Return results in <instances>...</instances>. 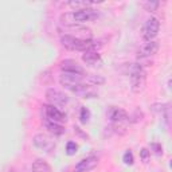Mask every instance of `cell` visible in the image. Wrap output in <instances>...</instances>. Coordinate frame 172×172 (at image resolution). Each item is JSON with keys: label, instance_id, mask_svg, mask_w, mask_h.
<instances>
[{"label": "cell", "instance_id": "cell-1", "mask_svg": "<svg viewBox=\"0 0 172 172\" xmlns=\"http://www.w3.org/2000/svg\"><path fill=\"white\" fill-rule=\"evenodd\" d=\"M97 18V14L94 12V10L90 8H83L79 11H74V12L63 14L61 16V22L65 26H75L78 23H83V22H90Z\"/></svg>", "mask_w": 172, "mask_h": 172}, {"label": "cell", "instance_id": "cell-2", "mask_svg": "<svg viewBox=\"0 0 172 172\" xmlns=\"http://www.w3.org/2000/svg\"><path fill=\"white\" fill-rule=\"evenodd\" d=\"M130 89L134 93H141L147 85V74L141 65H132L130 66Z\"/></svg>", "mask_w": 172, "mask_h": 172}, {"label": "cell", "instance_id": "cell-3", "mask_svg": "<svg viewBox=\"0 0 172 172\" xmlns=\"http://www.w3.org/2000/svg\"><path fill=\"white\" fill-rule=\"evenodd\" d=\"M61 42L66 49L73 50V51H90V49H93L94 45L91 41H85V39H78L70 35H63L61 38Z\"/></svg>", "mask_w": 172, "mask_h": 172}, {"label": "cell", "instance_id": "cell-4", "mask_svg": "<svg viewBox=\"0 0 172 172\" xmlns=\"http://www.w3.org/2000/svg\"><path fill=\"white\" fill-rule=\"evenodd\" d=\"M83 81H87V74H77V73H63L59 77L61 85H63L66 89L69 87L78 85V83H83Z\"/></svg>", "mask_w": 172, "mask_h": 172}, {"label": "cell", "instance_id": "cell-5", "mask_svg": "<svg viewBox=\"0 0 172 172\" xmlns=\"http://www.w3.org/2000/svg\"><path fill=\"white\" fill-rule=\"evenodd\" d=\"M69 90L73 91L74 94H77L81 98H96L98 97V91L96 87L90 86V85H85V83H78L71 87H69Z\"/></svg>", "mask_w": 172, "mask_h": 172}, {"label": "cell", "instance_id": "cell-6", "mask_svg": "<svg viewBox=\"0 0 172 172\" xmlns=\"http://www.w3.org/2000/svg\"><path fill=\"white\" fill-rule=\"evenodd\" d=\"M159 28H160V23H159V19L157 18H151V19L147 20L144 28H142V36H144L145 41L148 42H152V39L155 38L159 32Z\"/></svg>", "mask_w": 172, "mask_h": 172}, {"label": "cell", "instance_id": "cell-7", "mask_svg": "<svg viewBox=\"0 0 172 172\" xmlns=\"http://www.w3.org/2000/svg\"><path fill=\"white\" fill-rule=\"evenodd\" d=\"M32 141H34V145L36 148L42 149V151H45V152H51L55 148V141L51 137L47 136V134H43V133L35 134Z\"/></svg>", "mask_w": 172, "mask_h": 172}, {"label": "cell", "instance_id": "cell-8", "mask_svg": "<svg viewBox=\"0 0 172 172\" xmlns=\"http://www.w3.org/2000/svg\"><path fill=\"white\" fill-rule=\"evenodd\" d=\"M46 98L51 105H54V106H62V105L67 104V101H69L67 96L63 94L62 91L57 90V89H49L47 90L46 91Z\"/></svg>", "mask_w": 172, "mask_h": 172}, {"label": "cell", "instance_id": "cell-9", "mask_svg": "<svg viewBox=\"0 0 172 172\" xmlns=\"http://www.w3.org/2000/svg\"><path fill=\"white\" fill-rule=\"evenodd\" d=\"M109 118H110V121L114 124L116 126L121 125V124H125L128 120V113L124 110L121 108H116V106H112L109 109Z\"/></svg>", "mask_w": 172, "mask_h": 172}, {"label": "cell", "instance_id": "cell-10", "mask_svg": "<svg viewBox=\"0 0 172 172\" xmlns=\"http://www.w3.org/2000/svg\"><path fill=\"white\" fill-rule=\"evenodd\" d=\"M45 112H46V117L53 122L61 124L66 121V114H63L59 109L55 108L54 105H45Z\"/></svg>", "mask_w": 172, "mask_h": 172}, {"label": "cell", "instance_id": "cell-11", "mask_svg": "<svg viewBox=\"0 0 172 172\" xmlns=\"http://www.w3.org/2000/svg\"><path fill=\"white\" fill-rule=\"evenodd\" d=\"M98 164V159L94 156H90V157H86V159L81 160L78 164L75 166L74 168V172H89L91 171L93 168H96Z\"/></svg>", "mask_w": 172, "mask_h": 172}, {"label": "cell", "instance_id": "cell-12", "mask_svg": "<svg viewBox=\"0 0 172 172\" xmlns=\"http://www.w3.org/2000/svg\"><path fill=\"white\" fill-rule=\"evenodd\" d=\"M153 110L160 113V116L163 117V121L167 124V126H171L172 125V110H171L170 105L156 104V105H153Z\"/></svg>", "mask_w": 172, "mask_h": 172}, {"label": "cell", "instance_id": "cell-13", "mask_svg": "<svg viewBox=\"0 0 172 172\" xmlns=\"http://www.w3.org/2000/svg\"><path fill=\"white\" fill-rule=\"evenodd\" d=\"M61 69L63 73H77V74H85L83 69L75 61H71V59H67V61H63L61 65Z\"/></svg>", "mask_w": 172, "mask_h": 172}, {"label": "cell", "instance_id": "cell-14", "mask_svg": "<svg viewBox=\"0 0 172 172\" xmlns=\"http://www.w3.org/2000/svg\"><path fill=\"white\" fill-rule=\"evenodd\" d=\"M157 51H159V43L157 42H148L138 50V55L144 57V58L151 57V55H155Z\"/></svg>", "mask_w": 172, "mask_h": 172}, {"label": "cell", "instance_id": "cell-15", "mask_svg": "<svg viewBox=\"0 0 172 172\" xmlns=\"http://www.w3.org/2000/svg\"><path fill=\"white\" fill-rule=\"evenodd\" d=\"M82 61L85 62V63H87V65L94 66V65H97L98 62L101 61V57H100V54L98 53L90 50V51H86V53L82 55Z\"/></svg>", "mask_w": 172, "mask_h": 172}, {"label": "cell", "instance_id": "cell-16", "mask_svg": "<svg viewBox=\"0 0 172 172\" xmlns=\"http://www.w3.org/2000/svg\"><path fill=\"white\" fill-rule=\"evenodd\" d=\"M45 125H46L47 129H49L51 133H54V134H62V133H65V128L63 126L59 125V124H57V122L50 121L49 118L45 120Z\"/></svg>", "mask_w": 172, "mask_h": 172}, {"label": "cell", "instance_id": "cell-17", "mask_svg": "<svg viewBox=\"0 0 172 172\" xmlns=\"http://www.w3.org/2000/svg\"><path fill=\"white\" fill-rule=\"evenodd\" d=\"M30 172H51V168L47 163L42 162V160H36L32 164Z\"/></svg>", "mask_w": 172, "mask_h": 172}, {"label": "cell", "instance_id": "cell-18", "mask_svg": "<svg viewBox=\"0 0 172 172\" xmlns=\"http://www.w3.org/2000/svg\"><path fill=\"white\" fill-rule=\"evenodd\" d=\"M87 82H90L91 85H102L105 82V79L100 75H94V74H87Z\"/></svg>", "mask_w": 172, "mask_h": 172}, {"label": "cell", "instance_id": "cell-19", "mask_svg": "<svg viewBox=\"0 0 172 172\" xmlns=\"http://www.w3.org/2000/svg\"><path fill=\"white\" fill-rule=\"evenodd\" d=\"M90 4H93V3H91V2H77V0H75V2H69V6H70L71 8H75L77 11L83 10L82 7H85V8H86V7L90 6Z\"/></svg>", "mask_w": 172, "mask_h": 172}, {"label": "cell", "instance_id": "cell-20", "mask_svg": "<svg viewBox=\"0 0 172 172\" xmlns=\"http://www.w3.org/2000/svg\"><path fill=\"white\" fill-rule=\"evenodd\" d=\"M77 149H78V147H77V144H75V142H73V141H69L67 145H66V153H67L69 156L75 155Z\"/></svg>", "mask_w": 172, "mask_h": 172}, {"label": "cell", "instance_id": "cell-21", "mask_svg": "<svg viewBox=\"0 0 172 172\" xmlns=\"http://www.w3.org/2000/svg\"><path fill=\"white\" fill-rule=\"evenodd\" d=\"M79 118H81V122L82 124H86L87 121H89L90 118V112L87 108H82L81 109V114H79Z\"/></svg>", "mask_w": 172, "mask_h": 172}, {"label": "cell", "instance_id": "cell-22", "mask_svg": "<svg viewBox=\"0 0 172 172\" xmlns=\"http://www.w3.org/2000/svg\"><path fill=\"white\" fill-rule=\"evenodd\" d=\"M122 160H124V163L128 164V166H132V164L134 163V159H133V153H132L130 151H128L124 153V157H122Z\"/></svg>", "mask_w": 172, "mask_h": 172}, {"label": "cell", "instance_id": "cell-23", "mask_svg": "<svg viewBox=\"0 0 172 172\" xmlns=\"http://www.w3.org/2000/svg\"><path fill=\"white\" fill-rule=\"evenodd\" d=\"M151 149L153 151V153H155V155H157V156L163 155V148H162V145L157 144V142H152V144H151Z\"/></svg>", "mask_w": 172, "mask_h": 172}, {"label": "cell", "instance_id": "cell-24", "mask_svg": "<svg viewBox=\"0 0 172 172\" xmlns=\"http://www.w3.org/2000/svg\"><path fill=\"white\" fill-rule=\"evenodd\" d=\"M140 157H141L142 163H148V160H149V151L147 148H142L140 151Z\"/></svg>", "mask_w": 172, "mask_h": 172}, {"label": "cell", "instance_id": "cell-25", "mask_svg": "<svg viewBox=\"0 0 172 172\" xmlns=\"http://www.w3.org/2000/svg\"><path fill=\"white\" fill-rule=\"evenodd\" d=\"M157 6H159V3L157 2H153V3H145L144 7L147 8L148 11H155L157 8Z\"/></svg>", "mask_w": 172, "mask_h": 172}, {"label": "cell", "instance_id": "cell-26", "mask_svg": "<svg viewBox=\"0 0 172 172\" xmlns=\"http://www.w3.org/2000/svg\"><path fill=\"white\" fill-rule=\"evenodd\" d=\"M170 167H171V168H172V162H171V163H170Z\"/></svg>", "mask_w": 172, "mask_h": 172}]
</instances>
